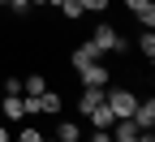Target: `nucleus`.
<instances>
[{"mask_svg":"<svg viewBox=\"0 0 155 142\" xmlns=\"http://www.w3.org/2000/svg\"><path fill=\"white\" fill-rule=\"evenodd\" d=\"M104 104L112 108V116H116V121H129V116H134V108H138V95H134L129 86H108V91H104Z\"/></svg>","mask_w":155,"mask_h":142,"instance_id":"obj_1","label":"nucleus"},{"mask_svg":"<svg viewBox=\"0 0 155 142\" xmlns=\"http://www.w3.org/2000/svg\"><path fill=\"white\" fill-rule=\"evenodd\" d=\"M91 48L99 52V56H108V52H125V39H121V30H116L112 22H99L91 30Z\"/></svg>","mask_w":155,"mask_h":142,"instance_id":"obj_2","label":"nucleus"},{"mask_svg":"<svg viewBox=\"0 0 155 142\" xmlns=\"http://www.w3.org/2000/svg\"><path fill=\"white\" fill-rule=\"evenodd\" d=\"M78 82H82V86H104V91H108V82H112V69L104 65V60H95V65L78 69Z\"/></svg>","mask_w":155,"mask_h":142,"instance_id":"obj_3","label":"nucleus"},{"mask_svg":"<svg viewBox=\"0 0 155 142\" xmlns=\"http://www.w3.org/2000/svg\"><path fill=\"white\" fill-rule=\"evenodd\" d=\"M99 104H104V86H82V95H78V116H91Z\"/></svg>","mask_w":155,"mask_h":142,"instance_id":"obj_4","label":"nucleus"},{"mask_svg":"<svg viewBox=\"0 0 155 142\" xmlns=\"http://www.w3.org/2000/svg\"><path fill=\"white\" fill-rule=\"evenodd\" d=\"M95 60H99V52L91 48V39H82V43L69 52V65H73V69H86V65H95Z\"/></svg>","mask_w":155,"mask_h":142,"instance_id":"obj_5","label":"nucleus"},{"mask_svg":"<svg viewBox=\"0 0 155 142\" xmlns=\"http://www.w3.org/2000/svg\"><path fill=\"white\" fill-rule=\"evenodd\" d=\"M134 125L138 129H155V99H138V108H134Z\"/></svg>","mask_w":155,"mask_h":142,"instance_id":"obj_6","label":"nucleus"},{"mask_svg":"<svg viewBox=\"0 0 155 142\" xmlns=\"http://www.w3.org/2000/svg\"><path fill=\"white\" fill-rule=\"evenodd\" d=\"M61 108H65V99H61V91H43L39 95V116H61Z\"/></svg>","mask_w":155,"mask_h":142,"instance_id":"obj_7","label":"nucleus"},{"mask_svg":"<svg viewBox=\"0 0 155 142\" xmlns=\"http://www.w3.org/2000/svg\"><path fill=\"white\" fill-rule=\"evenodd\" d=\"M0 116H5V121H26L22 95H0Z\"/></svg>","mask_w":155,"mask_h":142,"instance_id":"obj_8","label":"nucleus"},{"mask_svg":"<svg viewBox=\"0 0 155 142\" xmlns=\"http://www.w3.org/2000/svg\"><path fill=\"white\" fill-rule=\"evenodd\" d=\"M56 142H86V134L78 129V121H61V125H56V134H52Z\"/></svg>","mask_w":155,"mask_h":142,"instance_id":"obj_9","label":"nucleus"},{"mask_svg":"<svg viewBox=\"0 0 155 142\" xmlns=\"http://www.w3.org/2000/svg\"><path fill=\"white\" fill-rule=\"evenodd\" d=\"M138 125H134V121H116V125H112V142H138Z\"/></svg>","mask_w":155,"mask_h":142,"instance_id":"obj_10","label":"nucleus"},{"mask_svg":"<svg viewBox=\"0 0 155 142\" xmlns=\"http://www.w3.org/2000/svg\"><path fill=\"white\" fill-rule=\"evenodd\" d=\"M86 121H91L95 129H112V125H116V116H112V108H108V104H99V108H95Z\"/></svg>","mask_w":155,"mask_h":142,"instance_id":"obj_11","label":"nucleus"},{"mask_svg":"<svg viewBox=\"0 0 155 142\" xmlns=\"http://www.w3.org/2000/svg\"><path fill=\"white\" fill-rule=\"evenodd\" d=\"M43 91H48V78L43 73H26L22 78V95H43Z\"/></svg>","mask_w":155,"mask_h":142,"instance_id":"obj_12","label":"nucleus"},{"mask_svg":"<svg viewBox=\"0 0 155 142\" xmlns=\"http://www.w3.org/2000/svg\"><path fill=\"white\" fill-rule=\"evenodd\" d=\"M56 9H61L65 22H78V17H82V0H56Z\"/></svg>","mask_w":155,"mask_h":142,"instance_id":"obj_13","label":"nucleus"},{"mask_svg":"<svg viewBox=\"0 0 155 142\" xmlns=\"http://www.w3.org/2000/svg\"><path fill=\"white\" fill-rule=\"evenodd\" d=\"M138 52H142L147 60L155 56V35H151V30H142V35H138Z\"/></svg>","mask_w":155,"mask_h":142,"instance_id":"obj_14","label":"nucleus"},{"mask_svg":"<svg viewBox=\"0 0 155 142\" xmlns=\"http://www.w3.org/2000/svg\"><path fill=\"white\" fill-rule=\"evenodd\" d=\"M0 95H22V78H5V82H0Z\"/></svg>","mask_w":155,"mask_h":142,"instance_id":"obj_15","label":"nucleus"},{"mask_svg":"<svg viewBox=\"0 0 155 142\" xmlns=\"http://www.w3.org/2000/svg\"><path fill=\"white\" fill-rule=\"evenodd\" d=\"M112 0H82V13H108Z\"/></svg>","mask_w":155,"mask_h":142,"instance_id":"obj_16","label":"nucleus"},{"mask_svg":"<svg viewBox=\"0 0 155 142\" xmlns=\"http://www.w3.org/2000/svg\"><path fill=\"white\" fill-rule=\"evenodd\" d=\"M5 9H13L17 17H26V13L35 9V0H9V5H5Z\"/></svg>","mask_w":155,"mask_h":142,"instance_id":"obj_17","label":"nucleus"},{"mask_svg":"<svg viewBox=\"0 0 155 142\" xmlns=\"http://www.w3.org/2000/svg\"><path fill=\"white\" fill-rule=\"evenodd\" d=\"M17 142H43V134H39V129H35V125H26V129H22V134H17Z\"/></svg>","mask_w":155,"mask_h":142,"instance_id":"obj_18","label":"nucleus"},{"mask_svg":"<svg viewBox=\"0 0 155 142\" xmlns=\"http://www.w3.org/2000/svg\"><path fill=\"white\" fill-rule=\"evenodd\" d=\"M86 142H112V129H91Z\"/></svg>","mask_w":155,"mask_h":142,"instance_id":"obj_19","label":"nucleus"},{"mask_svg":"<svg viewBox=\"0 0 155 142\" xmlns=\"http://www.w3.org/2000/svg\"><path fill=\"white\" fill-rule=\"evenodd\" d=\"M0 142H9V125H5V121H0Z\"/></svg>","mask_w":155,"mask_h":142,"instance_id":"obj_20","label":"nucleus"},{"mask_svg":"<svg viewBox=\"0 0 155 142\" xmlns=\"http://www.w3.org/2000/svg\"><path fill=\"white\" fill-rule=\"evenodd\" d=\"M43 142H56V138H43Z\"/></svg>","mask_w":155,"mask_h":142,"instance_id":"obj_21","label":"nucleus"},{"mask_svg":"<svg viewBox=\"0 0 155 142\" xmlns=\"http://www.w3.org/2000/svg\"><path fill=\"white\" fill-rule=\"evenodd\" d=\"M0 5H9V0H0Z\"/></svg>","mask_w":155,"mask_h":142,"instance_id":"obj_22","label":"nucleus"}]
</instances>
